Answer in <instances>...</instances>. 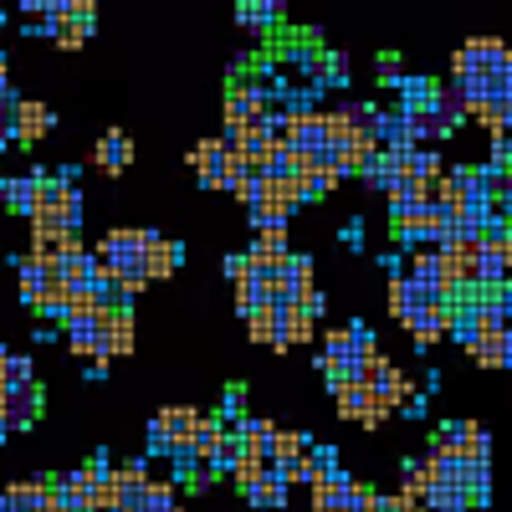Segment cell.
Here are the masks:
<instances>
[{"label":"cell","mask_w":512,"mask_h":512,"mask_svg":"<svg viewBox=\"0 0 512 512\" xmlns=\"http://www.w3.org/2000/svg\"><path fill=\"white\" fill-rule=\"evenodd\" d=\"M451 72L461 77H507L512 72V47L502 36H472L451 52Z\"/></svg>","instance_id":"6da1fadb"},{"label":"cell","mask_w":512,"mask_h":512,"mask_svg":"<svg viewBox=\"0 0 512 512\" xmlns=\"http://www.w3.org/2000/svg\"><path fill=\"white\" fill-rule=\"evenodd\" d=\"M190 169L200 175L205 190H226L231 185V149H226V139H200L190 149Z\"/></svg>","instance_id":"7a4b0ae2"},{"label":"cell","mask_w":512,"mask_h":512,"mask_svg":"<svg viewBox=\"0 0 512 512\" xmlns=\"http://www.w3.org/2000/svg\"><path fill=\"white\" fill-rule=\"evenodd\" d=\"M52 123H57V113L47 108V103H36V98H16V123H11V134L21 139V144H41L52 134Z\"/></svg>","instance_id":"3957f363"},{"label":"cell","mask_w":512,"mask_h":512,"mask_svg":"<svg viewBox=\"0 0 512 512\" xmlns=\"http://www.w3.org/2000/svg\"><path fill=\"white\" fill-rule=\"evenodd\" d=\"M431 303H436V297H425L410 277H395L390 282V313H395V323H405V333L420 323V313L431 308Z\"/></svg>","instance_id":"277c9868"},{"label":"cell","mask_w":512,"mask_h":512,"mask_svg":"<svg viewBox=\"0 0 512 512\" xmlns=\"http://www.w3.org/2000/svg\"><path fill=\"white\" fill-rule=\"evenodd\" d=\"M57 282H62V277H57V262H47V256H21V297H26L31 308H36Z\"/></svg>","instance_id":"5b68a950"},{"label":"cell","mask_w":512,"mask_h":512,"mask_svg":"<svg viewBox=\"0 0 512 512\" xmlns=\"http://www.w3.org/2000/svg\"><path fill=\"white\" fill-rule=\"evenodd\" d=\"M93 164L103 169V175H123V169L134 164V139H128L123 128H108V134L98 139V149H93Z\"/></svg>","instance_id":"8992f818"},{"label":"cell","mask_w":512,"mask_h":512,"mask_svg":"<svg viewBox=\"0 0 512 512\" xmlns=\"http://www.w3.org/2000/svg\"><path fill=\"white\" fill-rule=\"evenodd\" d=\"M52 487H57V477H26V482H11L0 497H6L16 512H41L52 502Z\"/></svg>","instance_id":"52a82bcc"},{"label":"cell","mask_w":512,"mask_h":512,"mask_svg":"<svg viewBox=\"0 0 512 512\" xmlns=\"http://www.w3.org/2000/svg\"><path fill=\"white\" fill-rule=\"evenodd\" d=\"M88 36H93V21L88 16H72L67 0H62V6H52V41H57L62 52H77Z\"/></svg>","instance_id":"ba28073f"},{"label":"cell","mask_w":512,"mask_h":512,"mask_svg":"<svg viewBox=\"0 0 512 512\" xmlns=\"http://www.w3.org/2000/svg\"><path fill=\"white\" fill-rule=\"evenodd\" d=\"M175 267H180V246L164 241V236L154 231L149 246H144V277H149V282H164V277H175Z\"/></svg>","instance_id":"9c48e42d"},{"label":"cell","mask_w":512,"mask_h":512,"mask_svg":"<svg viewBox=\"0 0 512 512\" xmlns=\"http://www.w3.org/2000/svg\"><path fill=\"white\" fill-rule=\"evenodd\" d=\"M328 390H333V400H338V415L364 425V415H369V395H374V390H364V384H354V379H333Z\"/></svg>","instance_id":"30bf717a"},{"label":"cell","mask_w":512,"mask_h":512,"mask_svg":"<svg viewBox=\"0 0 512 512\" xmlns=\"http://www.w3.org/2000/svg\"><path fill=\"white\" fill-rule=\"evenodd\" d=\"M134 354V303L113 313V328H108V359H123Z\"/></svg>","instance_id":"8fae6325"},{"label":"cell","mask_w":512,"mask_h":512,"mask_svg":"<svg viewBox=\"0 0 512 512\" xmlns=\"http://www.w3.org/2000/svg\"><path fill=\"white\" fill-rule=\"evenodd\" d=\"M41 415V390H26V395H6V425H16V431H26V425H36Z\"/></svg>","instance_id":"7c38bea8"},{"label":"cell","mask_w":512,"mask_h":512,"mask_svg":"<svg viewBox=\"0 0 512 512\" xmlns=\"http://www.w3.org/2000/svg\"><path fill=\"white\" fill-rule=\"evenodd\" d=\"M313 446H308V436H292V431H277L272 436V466H287V461H303ZM267 466V472H272Z\"/></svg>","instance_id":"4fadbf2b"},{"label":"cell","mask_w":512,"mask_h":512,"mask_svg":"<svg viewBox=\"0 0 512 512\" xmlns=\"http://www.w3.org/2000/svg\"><path fill=\"white\" fill-rule=\"evenodd\" d=\"M246 333L256 338V344H267V349H272V344H277V313H272L267 303H262V308H251V313H246Z\"/></svg>","instance_id":"5bb4252c"},{"label":"cell","mask_w":512,"mask_h":512,"mask_svg":"<svg viewBox=\"0 0 512 512\" xmlns=\"http://www.w3.org/2000/svg\"><path fill=\"white\" fill-rule=\"evenodd\" d=\"M466 354H472L482 369H507V338H477Z\"/></svg>","instance_id":"9a60e30c"},{"label":"cell","mask_w":512,"mask_h":512,"mask_svg":"<svg viewBox=\"0 0 512 512\" xmlns=\"http://www.w3.org/2000/svg\"><path fill=\"white\" fill-rule=\"evenodd\" d=\"M425 507L431 512H466V492L461 487H425Z\"/></svg>","instance_id":"2e32d148"},{"label":"cell","mask_w":512,"mask_h":512,"mask_svg":"<svg viewBox=\"0 0 512 512\" xmlns=\"http://www.w3.org/2000/svg\"><path fill=\"white\" fill-rule=\"evenodd\" d=\"M262 477H267V461H256V456H241V461L231 466V482H236L246 497L256 492V482H262Z\"/></svg>","instance_id":"e0dca14e"},{"label":"cell","mask_w":512,"mask_h":512,"mask_svg":"<svg viewBox=\"0 0 512 512\" xmlns=\"http://www.w3.org/2000/svg\"><path fill=\"white\" fill-rule=\"evenodd\" d=\"M384 512H431V507H425V487L405 482L395 497H384Z\"/></svg>","instance_id":"ac0fdd59"},{"label":"cell","mask_w":512,"mask_h":512,"mask_svg":"<svg viewBox=\"0 0 512 512\" xmlns=\"http://www.w3.org/2000/svg\"><path fill=\"white\" fill-rule=\"evenodd\" d=\"M26 390H36V369H31V359H11V369H6V395H26Z\"/></svg>","instance_id":"d6986e66"},{"label":"cell","mask_w":512,"mask_h":512,"mask_svg":"<svg viewBox=\"0 0 512 512\" xmlns=\"http://www.w3.org/2000/svg\"><path fill=\"white\" fill-rule=\"evenodd\" d=\"M251 502H262V507H282V502H287V482H282L277 472H267L262 482H256V492H251Z\"/></svg>","instance_id":"ffe728a7"},{"label":"cell","mask_w":512,"mask_h":512,"mask_svg":"<svg viewBox=\"0 0 512 512\" xmlns=\"http://www.w3.org/2000/svg\"><path fill=\"white\" fill-rule=\"evenodd\" d=\"M461 492H466V507H482L487 502V466H466Z\"/></svg>","instance_id":"44dd1931"},{"label":"cell","mask_w":512,"mask_h":512,"mask_svg":"<svg viewBox=\"0 0 512 512\" xmlns=\"http://www.w3.org/2000/svg\"><path fill=\"white\" fill-rule=\"evenodd\" d=\"M323 82H349V52H323Z\"/></svg>","instance_id":"7402d4cb"},{"label":"cell","mask_w":512,"mask_h":512,"mask_svg":"<svg viewBox=\"0 0 512 512\" xmlns=\"http://www.w3.org/2000/svg\"><path fill=\"white\" fill-rule=\"evenodd\" d=\"M113 477H118V482H154L144 456H128V461H118V466H113Z\"/></svg>","instance_id":"603a6c76"},{"label":"cell","mask_w":512,"mask_h":512,"mask_svg":"<svg viewBox=\"0 0 512 512\" xmlns=\"http://www.w3.org/2000/svg\"><path fill=\"white\" fill-rule=\"evenodd\" d=\"M216 420L226 425V420H246V400H241V390H236V384H231V390H226V400H221V410H216Z\"/></svg>","instance_id":"cb8c5ba5"},{"label":"cell","mask_w":512,"mask_h":512,"mask_svg":"<svg viewBox=\"0 0 512 512\" xmlns=\"http://www.w3.org/2000/svg\"><path fill=\"white\" fill-rule=\"evenodd\" d=\"M374 72H379V82H400V57H395V52H379Z\"/></svg>","instance_id":"d4e9b609"},{"label":"cell","mask_w":512,"mask_h":512,"mask_svg":"<svg viewBox=\"0 0 512 512\" xmlns=\"http://www.w3.org/2000/svg\"><path fill=\"white\" fill-rule=\"evenodd\" d=\"M0 103H11V67H6V57H0Z\"/></svg>","instance_id":"484cf974"},{"label":"cell","mask_w":512,"mask_h":512,"mask_svg":"<svg viewBox=\"0 0 512 512\" xmlns=\"http://www.w3.org/2000/svg\"><path fill=\"white\" fill-rule=\"evenodd\" d=\"M226 277L236 282V277H246V251L241 256H231V262H226Z\"/></svg>","instance_id":"4316f807"},{"label":"cell","mask_w":512,"mask_h":512,"mask_svg":"<svg viewBox=\"0 0 512 512\" xmlns=\"http://www.w3.org/2000/svg\"><path fill=\"white\" fill-rule=\"evenodd\" d=\"M6 369H11V354L0 349V390H6Z\"/></svg>","instance_id":"83f0119b"},{"label":"cell","mask_w":512,"mask_h":512,"mask_svg":"<svg viewBox=\"0 0 512 512\" xmlns=\"http://www.w3.org/2000/svg\"><path fill=\"white\" fill-rule=\"evenodd\" d=\"M0 512H16V507H11V502H6V497H0Z\"/></svg>","instance_id":"f1b7e54d"},{"label":"cell","mask_w":512,"mask_h":512,"mask_svg":"<svg viewBox=\"0 0 512 512\" xmlns=\"http://www.w3.org/2000/svg\"><path fill=\"white\" fill-rule=\"evenodd\" d=\"M507 364H512V333H507Z\"/></svg>","instance_id":"f546056e"},{"label":"cell","mask_w":512,"mask_h":512,"mask_svg":"<svg viewBox=\"0 0 512 512\" xmlns=\"http://www.w3.org/2000/svg\"><path fill=\"white\" fill-rule=\"evenodd\" d=\"M41 512H62V507H57V502H47V507H41Z\"/></svg>","instance_id":"4dcf8cb0"}]
</instances>
